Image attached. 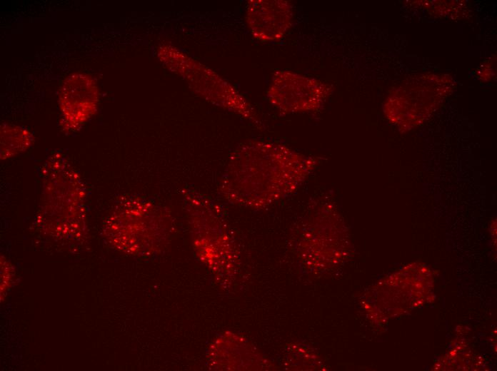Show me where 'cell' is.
<instances>
[{
  "label": "cell",
  "mask_w": 497,
  "mask_h": 371,
  "mask_svg": "<svg viewBox=\"0 0 497 371\" xmlns=\"http://www.w3.org/2000/svg\"><path fill=\"white\" fill-rule=\"evenodd\" d=\"M319 164L281 143L251 141L230 156L219 190L231 203L264 208L293 193Z\"/></svg>",
  "instance_id": "1"
},
{
  "label": "cell",
  "mask_w": 497,
  "mask_h": 371,
  "mask_svg": "<svg viewBox=\"0 0 497 371\" xmlns=\"http://www.w3.org/2000/svg\"><path fill=\"white\" fill-rule=\"evenodd\" d=\"M170 54L175 57V60L164 59L175 61L165 62L167 66L174 68L176 73L184 76L186 81L192 85V87L202 93L204 97L208 96V99L215 104L231 111L242 116L255 124H260L258 117L252 106L248 101L227 81L216 73L206 69L204 66L197 63L194 59H189L183 54L176 55V51L172 47L166 46Z\"/></svg>",
  "instance_id": "2"
},
{
  "label": "cell",
  "mask_w": 497,
  "mask_h": 371,
  "mask_svg": "<svg viewBox=\"0 0 497 371\" xmlns=\"http://www.w3.org/2000/svg\"><path fill=\"white\" fill-rule=\"evenodd\" d=\"M331 91L329 84L316 78L290 71H277L273 75L267 97L283 113H310L323 108Z\"/></svg>",
  "instance_id": "3"
},
{
  "label": "cell",
  "mask_w": 497,
  "mask_h": 371,
  "mask_svg": "<svg viewBox=\"0 0 497 371\" xmlns=\"http://www.w3.org/2000/svg\"><path fill=\"white\" fill-rule=\"evenodd\" d=\"M59 98L63 128L75 130L96 112L98 87L91 76L83 73H72L63 81Z\"/></svg>",
  "instance_id": "4"
},
{
  "label": "cell",
  "mask_w": 497,
  "mask_h": 371,
  "mask_svg": "<svg viewBox=\"0 0 497 371\" xmlns=\"http://www.w3.org/2000/svg\"><path fill=\"white\" fill-rule=\"evenodd\" d=\"M293 9L288 1L251 0L246 9V21L253 36L264 42H276L291 29Z\"/></svg>",
  "instance_id": "5"
},
{
  "label": "cell",
  "mask_w": 497,
  "mask_h": 371,
  "mask_svg": "<svg viewBox=\"0 0 497 371\" xmlns=\"http://www.w3.org/2000/svg\"><path fill=\"white\" fill-rule=\"evenodd\" d=\"M7 141L8 143H1V147L9 146L4 153H15L26 149L29 146L31 138L30 133L26 130L19 127L8 126L7 128L4 127L1 128V141ZM6 147L1 148V151Z\"/></svg>",
  "instance_id": "6"
}]
</instances>
